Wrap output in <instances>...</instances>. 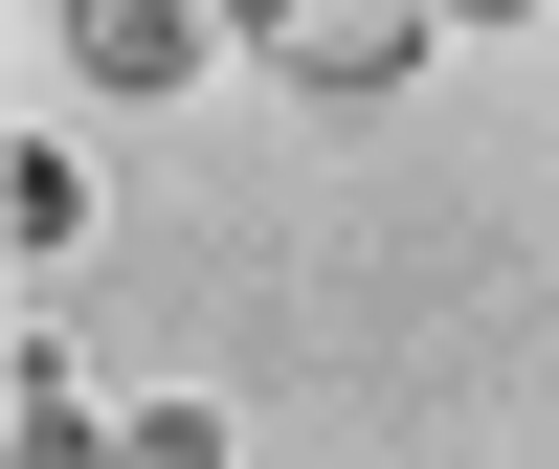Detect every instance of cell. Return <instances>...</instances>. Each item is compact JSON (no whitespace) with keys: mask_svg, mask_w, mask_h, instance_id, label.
<instances>
[{"mask_svg":"<svg viewBox=\"0 0 559 469\" xmlns=\"http://www.w3.org/2000/svg\"><path fill=\"white\" fill-rule=\"evenodd\" d=\"M112 469H224V402H134V425H112Z\"/></svg>","mask_w":559,"mask_h":469,"instance_id":"5","label":"cell"},{"mask_svg":"<svg viewBox=\"0 0 559 469\" xmlns=\"http://www.w3.org/2000/svg\"><path fill=\"white\" fill-rule=\"evenodd\" d=\"M224 45H269V68H292L313 112H381V89L426 68L448 23H426V0H224Z\"/></svg>","mask_w":559,"mask_h":469,"instance_id":"1","label":"cell"},{"mask_svg":"<svg viewBox=\"0 0 559 469\" xmlns=\"http://www.w3.org/2000/svg\"><path fill=\"white\" fill-rule=\"evenodd\" d=\"M202 45H224V0H68V68L90 89H179Z\"/></svg>","mask_w":559,"mask_h":469,"instance_id":"2","label":"cell"},{"mask_svg":"<svg viewBox=\"0 0 559 469\" xmlns=\"http://www.w3.org/2000/svg\"><path fill=\"white\" fill-rule=\"evenodd\" d=\"M0 447H23V469H112V402H90L68 358L23 336V381H0Z\"/></svg>","mask_w":559,"mask_h":469,"instance_id":"3","label":"cell"},{"mask_svg":"<svg viewBox=\"0 0 559 469\" xmlns=\"http://www.w3.org/2000/svg\"><path fill=\"white\" fill-rule=\"evenodd\" d=\"M0 246H23V268L90 246V157H68V134H23V157H0Z\"/></svg>","mask_w":559,"mask_h":469,"instance_id":"4","label":"cell"},{"mask_svg":"<svg viewBox=\"0 0 559 469\" xmlns=\"http://www.w3.org/2000/svg\"><path fill=\"white\" fill-rule=\"evenodd\" d=\"M426 23H471V45H492V23H537V0H426Z\"/></svg>","mask_w":559,"mask_h":469,"instance_id":"6","label":"cell"}]
</instances>
